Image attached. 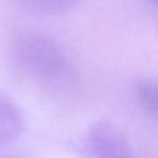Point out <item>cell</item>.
Returning a JSON list of instances; mask_svg holds the SVG:
<instances>
[{
    "instance_id": "obj_1",
    "label": "cell",
    "mask_w": 158,
    "mask_h": 158,
    "mask_svg": "<svg viewBox=\"0 0 158 158\" xmlns=\"http://www.w3.org/2000/svg\"><path fill=\"white\" fill-rule=\"evenodd\" d=\"M8 61L18 75L49 90L74 86L78 72L61 47L47 35L22 31L8 44Z\"/></svg>"
},
{
    "instance_id": "obj_2",
    "label": "cell",
    "mask_w": 158,
    "mask_h": 158,
    "mask_svg": "<svg viewBox=\"0 0 158 158\" xmlns=\"http://www.w3.org/2000/svg\"><path fill=\"white\" fill-rule=\"evenodd\" d=\"M81 158H135L122 129L107 119L93 122L79 140Z\"/></svg>"
},
{
    "instance_id": "obj_3",
    "label": "cell",
    "mask_w": 158,
    "mask_h": 158,
    "mask_svg": "<svg viewBox=\"0 0 158 158\" xmlns=\"http://www.w3.org/2000/svg\"><path fill=\"white\" fill-rule=\"evenodd\" d=\"M25 121L19 107L7 96L0 94V147L18 139Z\"/></svg>"
},
{
    "instance_id": "obj_4",
    "label": "cell",
    "mask_w": 158,
    "mask_h": 158,
    "mask_svg": "<svg viewBox=\"0 0 158 158\" xmlns=\"http://www.w3.org/2000/svg\"><path fill=\"white\" fill-rule=\"evenodd\" d=\"M133 92L140 106L158 121V81L137 79L133 85Z\"/></svg>"
},
{
    "instance_id": "obj_5",
    "label": "cell",
    "mask_w": 158,
    "mask_h": 158,
    "mask_svg": "<svg viewBox=\"0 0 158 158\" xmlns=\"http://www.w3.org/2000/svg\"><path fill=\"white\" fill-rule=\"evenodd\" d=\"M27 10L43 15H57L69 11L79 0H18Z\"/></svg>"
},
{
    "instance_id": "obj_6",
    "label": "cell",
    "mask_w": 158,
    "mask_h": 158,
    "mask_svg": "<svg viewBox=\"0 0 158 158\" xmlns=\"http://www.w3.org/2000/svg\"><path fill=\"white\" fill-rule=\"evenodd\" d=\"M0 158H22V157L17 156V154H0Z\"/></svg>"
},
{
    "instance_id": "obj_7",
    "label": "cell",
    "mask_w": 158,
    "mask_h": 158,
    "mask_svg": "<svg viewBox=\"0 0 158 158\" xmlns=\"http://www.w3.org/2000/svg\"><path fill=\"white\" fill-rule=\"evenodd\" d=\"M148 3H151V4H156V6H158V0H147Z\"/></svg>"
}]
</instances>
